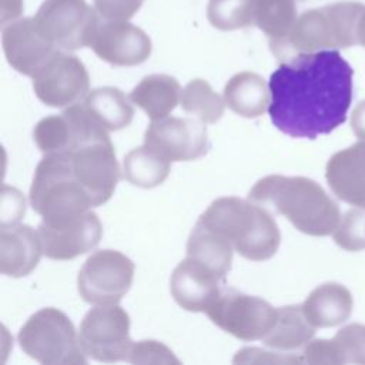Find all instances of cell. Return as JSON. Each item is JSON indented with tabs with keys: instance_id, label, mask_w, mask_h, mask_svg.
I'll list each match as a JSON object with an SVG mask.
<instances>
[{
	"instance_id": "6da1fadb",
	"label": "cell",
	"mask_w": 365,
	"mask_h": 365,
	"mask_svg": "<svg viewBox=\"0 0 365 365\" xmlns=\"http://www.w3.org/2000/svg\"><path fill=\"white\" fill-rule=\"evenodd\" d=\"M349 63L336 50L298 54L269 76L272 124L294 138L314 140L345 123L352 100Z\"/></svg>"
},
{
	"instance_id": "7a4b0ae2",
	"label": "cell",
	"mask_w": 365,
	"mask_h": 365,
	"mask_svg": "<svg viewBox=\"0 0 365 365\" xmlns=\"http://www.w3.org/2000/svg\"><path fill=\"white\" fill-rule=\"evenodd\" d=\"M248 198L284 215L298 231L312 237L334 234L341 221L338 204L307 177L267 175L255 182Z\"/></svg>"
},
{
	"instance_id": "3957f363",
	"label": "cell",
	"mask_w": 365,
	"mask_h": 365,
	"mask_svg": "<svg viewBox=\"0 0 365 365\" xmlns=\"http://www.w3.org/2000/svg\"><path fill=\"white\" fill-rule=\"evenodd\" d=\"M364 13L365 6L358 1L307 10L285 37L269 40L271 51L284 63L298 54L352 47L358 44V26Z\"/></svg>"
},
{
	"instance_id": "277c9868",
	"label": "cell",
	"mask_w": 365,
	"mask_h": 365,
	"mask_svg": "<svg viewBox=\"0 0 365 365\" xmlns=\"http://www.w3.org/2000/svg\"><path fill=\"white\" fill-rule=\"evenodd\" d=\"M197 222L225 237L234 250L250 261L269 259L281 242L274 217L251 200L217 198L200 215Z\"/></svg>"
},
{
	"instance_id": "5b68a950",
	"label": "cell",
	"mask_w": 365,
	"mask_h": 365,
	"mask_svg": "<svg viewBox=\"0 0 365 365\" xmlns=\"http://www.w3.org/2000/svg\"><path fill=\"white\" fill-rule=\"evenodd\" d=\"M20 348L46 365L86 364V354L70 318L60 309L47 307L34 312L17 335Z\"/></svg>"
},
{
	"instance_id": "8992f818",
	"label": "cell",
	"mask_w": 365,
	"mask_h": 365,
	"mask_svg": "<svg viewBox=\"0 0 365 365\" xmlns=\"http://www.w3.org/2000/svg\"><path fill=\"white\" fill-rule=\"evenodd\" d=\"M34 20L46 38L66 51L90 47L100 24L86 0H44Z\"/></svg>"
},
{
	"instance_id": "52a82bcc",
	"label": "cell",
	"mask_w": 365,
	"mask_h": 365,
	"mask_svg": "<svg viewBox=\"0 0 365 365\" xmlns=\"http://www.w3.org/2000/svg\"><path fill=\"white\" fill-rule=\"evenodd\" d=\"M78 339L84 354L96 361H127L134 344L130 338V317L117 304L97 305L84 315Z\"/></svg>"
},
{
	"instance_id": "ba28073f",
	"label": "cell",
	"mask_w": 365,
	"mask_h": 365,
	"mask_svg": "<svg viewBox=\"0 0 365 365\" xmlns=\"http://www.w3.org/2000/svg\"><path fill=\"white\" fill-rule=\"evenodd\" d=\"M205 314L227 334L241 341H257L272 328L277 308L262 298L228 288L221 291Z\"/></svg>"
},
{
	"instance_id": "9c48e42d",
	"label": "cell",
	"mask_w": 365,
	"mask_h": 365,
	"mask_svg": "<svg viewBox=\"0 0 365 365\" xmlns=\"http://www.w3.org/2000/svg\"><path fill=\"white\" fill-rule=\"evenodd\" d=\"M134 278L133 261L115 250H100L83 264L77 288L80 297L94 305H113L128 292Z\"/></svg>"
},
{
	"instance_id": "30bf717a",
	"label": "cell",
	"mask_w": 365,
	"mask_h": 365,
	"mask_svg": "<svg viewBox=\"0 0 365 365\" xmlns=\"http://www.w3.org/2000/svg\"><path fill=\"white\" fill-rule=\"evenodd\" d=\"M37 98L50 107H68L84 100L90 88V77L81 60L57 50L31 77Z\"/></svg>"
},
{
	"instance_id": "8fae6325",
	"label": "cell",
	"mask_w": 365,
	"mask_h": 365,
	"mask_svg": "<svg viewBox=\"0 0 365 365\" xmlns=\"http://www.w3.org/2000/svg\"><path fill=\"white\" fill-rule=\"evenodd\" d=\"M104 128L81 103L68 106L57 115L41 118L33 130V140L43 154L66 151L90 140L107 137Z\"/></svg>"
},
{
	"instance_id": "7c38bea8",
	"label": "cell",
	"mask_w": 365,
	"mask_h": 365,
	"mask_svg": "<svg viewBox=\"0 0 365 365\" xmlns=\"http://www.w3.org/2000/svg\"><path fill=\"white\" fill-rule=\"evenodd\" d=\"M144 144L168 161H192L207 154L205 123L191 117H165L153 121L144 134Z\"/></svg>"
},
{
	"instance_id": "4fadbf2b",
	"label": "cell",
	"mask_w": 365,
	"mask_h": 365,
	"mask_svg": "<svg viewBox=\"0 0 365 365\" xmlns=\"http://www.w3.org/2000/svg\"><path fill=\"white\" fill-rule=\"evenodd\" d=\"M38 235L43 254L50 259L66 261L91 251L101 240L103 225L93 211L57 224L40 222Z\"/></svg>"
},
{
	"instance_id": "5bb4252c",
	"label": "cell",
	"mask_w": 365,
	"mask_h": 365,
	"mask_svg": "<svg viewBox=\"0 0 365 365\" xmlns=\"http://www.w3.org/2000/svg\"><path fill=\"white\" fill-rule=\"evenodd\" d=\"M90 47L101 60L118 67L144 63L153 48L148 34L127 20L100 21Z\"/></svg>"
},
{
	"instance_id": "9a60e30c",
	"label": "cell",
	"mask_w": 365,
	"mask_h": 365,
	"mask_svg": "<svg viewBox=\"0 0 365 365\" xmlns=\"http://www.w3.org/2000/svg\"><path fill=\"white\" fill-rule=\"evenodd\" d=\"M1 43L9 64L19 73L33 77L57 48L40 31L34 17H24L3 26Z\"/></svg>"
},
{
	"instance_id": "2e32d148",
	"label": "cell",
	"mask_w": 365,
	"mask_h": 365,
	"mask_svg": "<svg viewBox=\"0 0 365 365\" xmlns=\"http://www.w3.org/2000/svg\"><path fill=\"white\" fill-rule=\"evenodd\" d=\"M221 281L215 271L187 255L171 274L170 291L182 309L205 312L221 294Z\"/></svg>"
},
{
	"instance_id": "e0dca14e",
	"label": "cell",
	"mask_w": 365,
	"mask_h": 365,
	"mask_svg": "<svg viewBox=\"0 0 365 365\" xmlns=\"http://www.w3.org/2000/svg\"><path fill=\"white\" fill-rule=\"evenodd\" d=\"M325 178L339 200L365 208V141L335 153L327 163Z\"/></svg>"
},
{
	"instance_id": "ac0fdd59",
	"label": "cell",
	"mask_w": 365,
	"mask_h": 365,
	"mask_svg": "<svg viewBox=\"0 0 365 365\" xmlns=\"http://www.w3.org/2000/svg\"><path fill=\"white\" fill-rule=\"evenodd\" d=\"M43 255L38 231L30 225L10 224L0 230V271L3 275L20 278L29 275Z\"/></svg>"
},
{
	"instance_id": "d6986e66",
	"label": "cell",
	"mask_w": 365,
	"mask_h": 365,
	"mask_svg": "<svg viewBox=\"0 0 365 365\" xmlns=\"http://www.w3.org/2000/svg\"><path fill=\"white\" fill-rule=\"evenodd\" d=\"M352 307V295L346 287L325 282L311 291L302 304V311L315 328H331L345 322L351 317Z\"/></svg>"
},
{
	"instance_id": "ffe728a7",
	"label": "cell",
	"mask_w": 365,
	"mask_h": 365,
	"mask_svg": "<svg viewBox=\"0 0 365 365\" xmlns=\"http://www.w3.org/2000/svg\"><path fill=\"white\" fill-rule=\"evenodd\" d=\"M224 100L235 114L255 118L268 110L271 101L269 86L259 74L241 71L227 81L224 87Z\"/></svg>"
},
{
	"instance_id": "44dd1931",
	"label": "cell",
	"mask_w": 365,
	"mask_h": 365,
	"mask_svg": "<svg viewBox=\"0 0 365 365\" xmlns=\"http://www.w3.org/2000/svg\"><path fill=\"white\" fill-rule=\"evenodd\" d=\"M180 83L168 74L144 77L130 93V100L138 106L151 121L168 117L181 98Z\"/></svg>"
},
{
	"instance_id": "7402d4cb",
	"label": "cell",
	"mask_w": 365,
	"mask_h": 365,
	"mask_svg": "<svg viewBox=\"0 0 365 365\" xmlns=\"http://www.w3.org/2000/svg\"><path fill=\"white\" fill-rule=\"evenodd\" d=\"M315 335V327L307 319L302 305L277 308L272 328L261 339L267 346L279 351H292L305 346Z\"/></svg>"
},
{
	"instance_id": "603a6c76",
	"label": "cell",
	"mask_w": 365,
	"mask_h": 365,
	"mask_svg": "<svg viewBox=\"0 0 365 365\" xmlns=\"http://www.w3.org/2000/svg\"><path fill=\"white\" fill-rule=\"evenodd\" d=\"M232 244L221 234L197 222L187 241V255L205 264L222 279L231 269Z\"/></svg>"
},
{
	"instance_id": "cb8c5ba5",
	"label": "cell",
	"mask_w": 365,
	"mask_h": 365,
	"mask_svg": "<svg viewBox=\"0 0 365 365\" xmlns=\"http://www.w3.org/2000/svg\"><path fill=\"white\" fill-rule=\"evenodd\" d=\"M83 104L108 131H117L130 125L134 117L131 103L117 87H97L88 91Z\"/></svg>"
},
{
	"instance_id": "d4e9b609",
	"label": "cell",
	"mask_w": 365,
	"mask_h": 365,
	"mask_svg": "<svg viewBox=\"0 0 365 365\" xmlns=\"http://www.w3.org/2000/svg\"><path fill=\"white\" fill-rule=\"evenodd\" d=\"M170 163L150 145L144 144L128 151L123 160L124 178L141 188H154L164 182L170 173Z\"/></svg>"
},
{
	"instance_id": "484cf974",
	"label": "cell",
	"mask_w": 365,
	"mask_h": 365,
	"mask_svg": "<svg viewBox=\"0 0 365 365\" xmlns=\"http://www.w3.org/2000/svg\"><path fill=\"white\" fill-rule=\"evenodd\" d=\"M181 107L205 124L217 123L225 108V100L202 78L191 80L181 91Z\"/></svg>"
},
{
	"instance_id": "4316f807",
	"label": "cell",
	"mask_w": 365,
	"mask_h": 365,
	"mask_svg": "<svg viewBox=\"0 0 365 365\" xmlns=\"http://www.w3.org/2000/svg\"><path fill=\"white\" fill-rule=\"evenodd\" d=\"M295 0H255L254 24L269 40L285 37L297 21Z\"/></svg>"
},
{
	"instance_id": "83f0119b",
	"label": "cell",
	"mask_w": 365,
	"mask_h": 365,
	"mask_svg": "<svg viewBox=\"0 0 365 365\" xmlns=\"http://www.w3.org/2000/svg\"><path fill=\"white\" fill-rule=\"evenodd\" d=\"M255 0H210L208 21L218 30L231 31L254 24Z\"/></svg>"
},
{
	"instance_id": "f1b7e54d",
	"label": "cell",
	"mask_w": 365,
	"mask_h": 365,
	"mask_svg": "<svg viewBox=\"0 0 365 365\" xmlns=\"http://www.w3.org/2000/svg\"><path fill=\"white\" fill-rule=\"evenodd\" d=\"M334 241L346 251L365 250V208L346 211L334 231Z\"/></svg>"
},
{
	"instance_id": "f546056e",
	"label": "cell",
	"mask_w": 365,
	"mask_h": 365,
	"mask_svg": "<svg viewBox=\"0 0 365 365\" xmlns=\"http://www.w3.org/2000/svg\"><path fill=\"white\" fill-rule=\"evenodd\" d=\"M332 339L341 352L344 364L365 365V325H346Z\"/></svg>"
},
{
	"instance_id": "4dcf8cb0",
	"label": "cell",
	"mask_w": 365,
	"mask_h": 365,
	"mask_svg": "<svg viewBox=\"0 0 365 365\" xmlns=\"http://www.w3.org/2000/svg\"><path fill=\"white\" fill-rule=\"evenodd\" d=\"M127 361L131 364H180L173 352L157 341H140L133 344Z\"/></svg>"
},
{
	"instance_id": "1f68e13d",
	"label": "cell",
	"mask_w": 365,
	"mask_h": 365,
	"mask_svg": "<svg viewBox=\"0 0 365 365\" xmlns=\"http://www.w3.org/2000/svg\"><path fill=\"white\" fill-rule=\"evenodd\" d=\"M302 362L307 364H332L342 365L341 352L334 339L309 341L301 354Z\"/></svg>"
},
{
	"instance_id": "d6a6232c",
	"label": "cell",
	"mask_w": 365,
	"mask_h": 365,
	"mask_svg": "<svg viewBox=\"0 0 365 365\" xmlns=\"http://www.w3.org/2000/svg\"><path fill=\"white\" fill-rule=\"evenodd\" d=\"M144 0H94L97 13L104 20H128L141 7Z\"/></svg>"
},
{
	"instance_id": "836d02e7",
	"label": "cell",
	"mask_w": 365,
	"mask_h": 365,
	"mask_svg": "<svg viewBox=\"0 0 365 365\" xmlns=\"http://www.w3.org/2000/svg\"><path fill=\"white\" fill-rule=\"evenodd\" d=\"M1 225L17 224L26 211V201L20 191L9 185L1 191Z\"/></svg>"
},
{
	"instance_id": "e575fe53",
	"label": "cell",
	"mask_w": 365,
	"mask_h": 365,
	"mask_svg": "<svg viewBox=\"0 0 365 365\" xmlns=\"http://www.w3.org/2000/svg\"><path fill=\"white\" fill-rule=\"evenodd\" d=\"M237 362H302V356H289L274 352L261 351L257 348H244L237 352L234 358V364Z\"/></svg>"
},
{
	"instance_id": "d590c367",
	"label": "cell",
	"mask_w": 365,
	"mask_h": 365,
	"mask_svg": "<svg viewBox=\"0 0 365 365\" xmlns=\"http://www.w3.org/2000/svg\"><path fill=\"white\" fill-rule=\"evenodd\" d=\"M351 127L355 133V135L365 141V100L356 104V107L352 111L351 115Z\"/></svg>"
},
{
	"instance_id": "8d00e7d4",
	"label": "cell",
	"mask_w": 365,
	"mask_h": 365,
	"mask_svg": "<svg viewBox=\"0 0 365 365\" xmlns=\"http://www.w3.org/2000/svg\"><path fill=\"white\" fill-rule=\"evenodd\" d=\"M358 44L365 47V13L362 14L358 26Z\"/></svg>"
}]
</instances>
